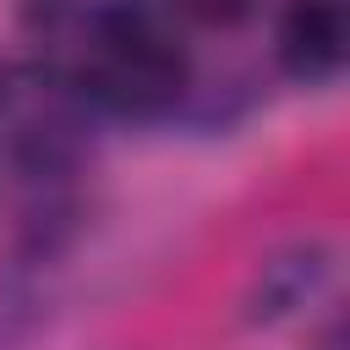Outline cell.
I'll return each mask as SVG.
<instances>
[{
	"instance_id": "cell-1",
	"label": "cell",
	"mask_w": 350,
	"mask_h": 350,
	"mask_svg": "<svg viewBox=\"0 0 350 350\" xmlns=\"http://www.w3.org/2000/svg\"><path fill=\"white\" fill-rule=\"evenodd\" d=\"M186 55L142 16H115L88 66V98L120 120H159L186 93Z\"/></svg>"
},
{
	"instance_id": "cell-2",
	"label": "cell",
	"mask_w": 350,
	"mask_h": 350,
	"mask_svg": "<svg viewBox=\"0 0 350 350\" xmlns=\"http://www.w3.org/2000/svg\"><path fill=\"white\" fill-rule=\"evenodd\" d=\"M350 16L345 0H290L279 16V60L301 82H328L345 66Z\"/></svg>"
},
{
	"instance_id": "cell-3",
	"label": "cell",
	"mask_w": 350,
	"mask_h": 350,
	"mask_svg": "<svg viewBox=\"0 0 350 350\" xmlns=\"http://www.w3.org/2000/svg\"><path fill=\"white\" fill-rule=\"evenodd\" d=\"M328 279V252L323 246H295L273 262H262L257 273V290H252V317L273 323V317H290L306 295H317Z\"/></svg>"
}]
</instances>
